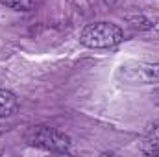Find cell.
Returning a JSON list of instances; mask_svg holds the SVG:
<instances>
[{
	"label": "cell",
	"instance_id": "cell-1",
	"mask_svg": "<svg viewBox=\"0 0 159 157\" xmlns=\"http://www.w3.org/2000/svg\"><path fill=\"white\" fill-rule=\"evenodd\" d=\"M122 39H124V34L119 26L113 22H104V20L87 24L80 34V43L93 50L113 48V46L120 44Z\"/></svg>",
	"mask_w": 159,
	"mask_h": 157
},
{
	"label": "cell",
	"instance_id": "cell-2",
	"mask_svg": "<svg viewBox=\"0 0 159 157\" xmlns=\"http://www.w3.org/2000/svg\"><path fill=\"white\" fill-rule=\"evenodd\" d=\"M26 141L32 146H37L48 152H56V154H69L70 144H72L69 135H65L63 131L56 128H48V126H34L28 131Z\"/></svg>",
	"mask_w": 159,
	"mask_h": 157
},
{
	"label": "cell",
	"instance_id": "cell-3",
	"mask_svg": "<svg viewBox=\"0 0 159 157\" xmlns=\"http://www.w3.org/2000/svg\"><path fill=\"white\" fill-rule=\"evenodd\" d=\"M119 78L131 85H150L159 81V63L129 61L120 65Z\"/></svg>",
	"mask_w": 159,
	"mask_h": 157
},
{
	"label": "cell",
	"instance_id": "cell-4",
	"mask_svg": "<svg viewBox=\"0 0 159 157\" xmlns=\"http://www.w3.org/2000/svg\"><path fill=\"white\" fill-rule=\"evenodd\" d=\"M17 109H19L17 96L7 89H0V118L11 117Z\"/></svg>",
	"mask_w": 159,
	"mask_h": 157
},
{
	"label": "cell",
	"instance_id": "cell-5",
	"mask_svg": "<svg viewBox=\"0 0 159 157\" xmlns=\"http://www.w3.org/2000/svg\"><path fill=\"white\" fill-rule=\"evenodd\" d=\"M141 152L146 155H159V124L144 135L141 142Z\"/></svg>",
	"mask_w": 159,
	"mask_h": 157
},
{
	"label": "cell",
	"instance_id": "cell-6",
	"mask_svg": "<svg viewBox=\"0 0 159 157\" xmlns=\"http://www.w3.org/2000/svg\"><path fill=\"white\" fill-rule=\"evenodd\" d=\"M34 2L35 0H0V4H4L6 7L15 9V11H28L34 6Z\"/></svg>",
	"mask_w": 159,
	"mask_h": 157
},
{
	"label": "cell",
	"instance_id": "cell-7",
	"mask_svg": "<svg viewBox=\"0 0 159 157\" xmlns=\"http://www.w3.org/2000/svg\"><path fill=\"white\" fill-rule=\"evenodd\" d=\"M117 2H119V0H104V4H106V6H109V7H113Z\"/></svg>",
	"mask_w": 159,
	"mask_h": 157
},
{
	"label": "cell",
	"instance_id": "cell-8",
	"mask_svg": "<svg viewBox=\"0 0 159 157\" xmlns=\"http://www.w3.org/2000/svg\"><path fill=\"white\" fill-rule=\"evenodd\" d=\"M152 98H154V102H156V104L159 105V89L156 91V92H154V94H152Z\"/></svg>",
	"mask_w": 159,
	"mask_h": 157
}]
</instances>
